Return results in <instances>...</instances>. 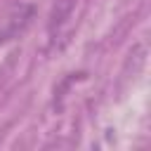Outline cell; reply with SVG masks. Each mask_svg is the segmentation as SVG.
Returning <instances> with one entry per match:
<instances>
[{
	"mask_svg": "<svg viewBox=\"0 0 151 151\" xmlns=\"http://www.w3.org/2000/svg\"><path fill=\"white\" fill-rule=\"evenodd\" d=\"M35 12L38 9H35L33 2H19V5H14L0 19V45H5L9 40H17L19 35H24L26 28L33 24Z\"/></svg>",
	"mask_w": 151,
	"mask_h": 151,
	"instance_id": "1",
	"label": "cell"
},
{
	"mask_svg": "<svg viewBox=\"0 0 151 151\" xmlns=\"http://www.w3.org/2000/svg\"><path fill=\"white\" fill-rule=\"evenodd\" d=\"M76 5H78V0H54V2H52L50 17H47V35H50V40H57L59 31H61V28L66 26V21L71 19Z\"/></svg>",
	"mask_w": 151,
	"mask_h": 151,
	"instance_id": "2",
	"label": "cell"
},
{
	"mask_svg": "<svg viewBox=\"0 0 151 151\" xmlns=\"http://www.w3.org/2000/svg\"><path fill=\"white\" fill-rule=\"evenodd\" d=\"M85 78H87V73H68V76L54 87V109H57V111L64 109V97H66L68 87H71L76 80H85Z\"/></svg>",
	"mask_w": 151,
	"mask_h": 151,
	"instance_id": "3",
	"label": "cell"
}]
</instances>
